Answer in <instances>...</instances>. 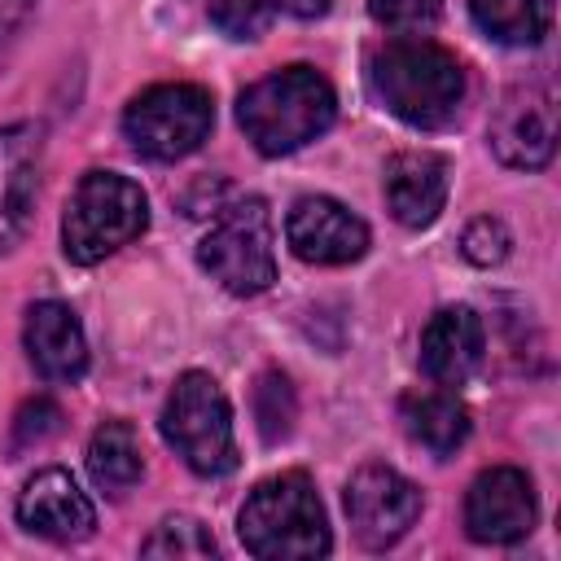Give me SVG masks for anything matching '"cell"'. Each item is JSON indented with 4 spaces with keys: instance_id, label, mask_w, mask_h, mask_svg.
Instances as JSON below:
<instances>
[{
    "instance_id": "8fae6325",
    "label": "cell",
    "mask_w": 561,
    "mask_h": 561,
    "mask_svg": "<svg viewBox=\"0 0 561 561\" xmlns=\"http://www.w3.org/2000/svg\"><path fill=\"white\" fill-rule=\"evenodd\" d=\"M535 526V486L522 469L495 465L469 482L465 530L473 543H517Z\"/></svg>"
},
{
    "instance_id": "277c9868",
    "label": "cell",
    "mask_w": 561,
    "mask_h": 561,
    "mask_svg": "<svg viewBox=\"0 0 561 561\" xmlns=\"http://www.w3.org/2000/svg\"><path fill=\"white\" fill-rule=\"evenodd\" d=\"M149 224V197L136 180L118 171H88L61 215V254L79 267L101 263L105 254L136 241Z\"/></svg>"
},
{
    "instance_id": "6da1fadb",
    "label": "cell",
    "mask_w": 561,
    "mask_h": 561,
    "mask_svg": "<svg viewBox=\"0 0 561 561\" xmlns=\"http://www.w3.org/2000/svg\"><path fill=\"white\" fill-rule=\"evenodd\" d=\"M368 88L399 123L434 131L456 118V110L465 101V70L434 39L399 35L373 53Z\"/></svg>"
},
{
    "instance_id": "4fadbf2b",
    "label": "cell",
    "mask_w": 561,
    "mask_h": 561,
    "mask_svg": "<svg viewBox=\"0 0 561 561\" xmlns=\"http://www.w3.org/2000/svg\"><path fill=\"white\" fill-rule=\"evenodd\" d=\"M486 355V329L473 307H443L421 329V373L434 386H465Z\"/></svg>"
},
{
    "instance_id": "8992f818",
    "label": "cell",
    "mask_w": 561,
    "mask_h": 561,
    "mask_svg": "<svg viewBox=\"0 0 561 561\" xmlns=\"http://www.w3.org/2000/svg\"><path fill=\"white\" fill-rule=\"evenodd\" d=\"M197 263L237 298H254L276 280L272 210L263 197H237L219 210L215 228L197 245Z\"/></svg>"
},
{
    "instance_id": "3957f363",
    "label": "cell",
    "mask_w": 561,
    "mask_h": 561,
    "mask_svg": "<svg viewBox=\"0 0 561 561\" xmlns=\"http://www.w3.org/2000/svg\"><path fill=\"white\" fill-rule=\"evenodd\" d=\"M237 535L259 561H311L333 548L324 504L302 469L259 482L241 504Z\"/></svg>"
},
{
    "instance_id": "ba28073f",
    "label": "cell",
    "mask_w": 561,
    "mask_h": 561,
    "mask_svg": "<svg viewBox=\"0 0 561 561\" xmlns=\"http://www.w3.org/2000/svg\"><path fill=\"white\" fill-rule=\"evenodd\" d=\"M491 149L504 167L539 171L557 153V96L548 83H517L491 114Z\"/></svg>"
},
{
    "instance_id": "484cf974",
    "label": "cell",
    "mask_w": 561,
    "mask_h": 561,
    "mask_svg": "<svg viewBox=\"0 0 561 561\" xmlns=\"http://www.w3.org/2000/svg\"><path fill=\"white\" fill-rule=\"evenodd\" d=\"M31 9H35V0H0V53L13 44V35L31 18Z\"/></svg>"
},
{
    "instance_id": "52a82bcc",
    "label": "cell",
    "mask_w": 561,
    "mask_h": 561,
    "mask_svg": "<svg viewBox=\"0 0 561 561\" xmlns=\"http://www.w3.org/2000/svg\"><path fill=\"white\" fill-rule=\"evenodd\" d=\"M210 127H215V101L197 83H153L123 114V136L149 162L188 158L193 149H202Z\"/></svg>"
},
{
    "instance_id": "ac0fdd59",
    "label": "cell",
    "mask_w": 561,
    "mask_h": 561,
    "mask_svg": "<svg viewBox=\"0 0 561 561\" xmlns=\"http://www.w3.org/2000/svg\"><path fill=\"white\" fill-rule=\"evenodd\" d=\"M88 473L101 491L110 495H123L140 482L145 473V451H140V438L127 421H105L92 443H88Z\"/></svg>"
},
{
    "instance_id": "5b68a950",
    "label": "cell",
    "mask_w": 561,
    "mask_h": 561,
    "mask_svg": "<svg viewBox=\"0 0 561 561\" xmlns=\"http://www.w3.org/2000/svg\"><path fill=\"white\" fill-rule=\"evenodd\" d=\"M162 438L197 478H224L237 469L232 403L210 373H184L162 403Z\"/></svg>"
},
{
    "instance_id": "d4e9b609",
    "label": "cell",
    "mask_w": 561,
    "mask_h": 561,
    "mask_svg": "<svg viewBox=\"0 0 561 561\" xmlns=\"http://www.w3.org/2000/svg\"><path fill=\"white\" fill-rule=\"evenodd\" d=\"M57 430H61V408H57L53 399H31V403L18 412V421H13V451L39 447V443L53 438Z\"/></svg>"
},
{
    "instance_id": "603a6c76",
    "label": "cell",
    "mask_w": 561,
    "mask_h": 561,
    "mask_svg": "<svg viewBox=\"0 0 561 561\" xmlns=\"http://www.w3.org/2000/svg\"><path fill=\"white\" fill-rule=\"evenodd\" d=\"M206 13L228 39H259L272 22V0H210Z\"/></svg>"
},
{
    "instance_id": "30bf717a",
    "label": "cell",
    "mask_w": 561,
    "mask_h": 561,
    "mask_svg": "<svg viewBox=\"0 0 561 561\" xmlns=\"http://www.w3.org/2000/svg\"><path fill=\"white\" fill-rule=\"evenodd\" d=\"M285 241L302 263L316 267H342L364 259L368 250V224L346 210L337 197H298L285 215Z\"/></svg>"
},
{
    "instance_id": "9a60e30c",
    "label": "cell",
    "mask_w": 561,
    "mask_h": 561,
    "mask_svg": "<svg viewBox=\"0 0 561 561\" xmlns=\"http://www.w3.org/2000/svg\"><path fill=\"white\" fill-rule=\"evenodd\" d=\"M22 342H26V355H31L35 373L44 381H79L88 373V337H83V324L57 298H44V302H35L26 311Z\"/></svg>"
},
{
    "instance_id": "9c48e42d",
    "label": "cell",
    "mask_w": 561,
    "mask_h": 561,
    "mask_svg": "<svg viewBox=\"0 0 561 561\" xmlns=\"http://www.w3.org/2000/svg\"><path fill=\"white\" fill-rule=\"evenodd\" d=\"M346 517L364 548L399 543L421 517V491L390 465H364L346 482Z\"/></svg>"
},
{
    "instance_id": "cb8c5ba5",
    "label": "cell",
    "mask_w": 561,
    "mask_h": 561,
    "mask_svg": "<svg viewBox=\"0 0 561 561\" xmlns=\"http://www.w3.org/2000/svg\"><path fill=\"white\" fill-rule=\"evenodd\" d=\"M508 245H513V237H508V228H504L495 215H478V219L465 228V237H460L465 259L478 263V267L504 263V259H508Z\"/></svg>"
},
{
    "instance_id": "44dd1931",
    "label": "cell",
    "mask_w": 561,
    "mask_h": 561,
    "mask_svg": "<svg viewBox=\"0 0 561 561\" xmlns=\"http://www.w3.org/2000/svg\"><path fill=\"white\" fill-rule=\"evenodd\" d=\"M294 416H298V399H294L289 377H285V373H263L259 386H254V421H259L263 443L289 438Z\"/></svg>"
},
{
    "instance_id": "e0dca14e",
    "label": "cell",
    "mask_w": 561,
    "mask_h": 561,
    "mask_svg": "<svg viewBox=\"0 0 561 561\" xmlns=\"http://www.w3.org/2000/svg\"><path fill=\"white\" fill-rule=\"evenodd\" d=\"M403 430L412 443H421L434 456H451L465 438H469V408L456 399V390L447 386H430V390H412L403 394Z\"/></svg>"
},
{
    "instance_id": "2e32d148",
    "label": "cell",
    "mask_w": 561,
    "mask_h": 561,
    "mask_svg": "<svg viewBox=\"0 0 561 561\" xmlns=\"http://www.w3.org/2000/svg\"><path fill=\"white\" fill-rule=\"evenodd\" d=\"M386 206L403 228H430L447 206V158L408 149L386 162Z\"/></svg>"
},
{
    "instance_id": "5bb4252c",
    "label": "cell",
    "mask_w": 561,
    "mask_h": 561,
    "mask_svg": "<svg viewBox=\"0 0 561 561\" xmlns=\"http://www.w3.org/2000/svg\"><path fill=\"white\" fill-rule=\"evenodd\" d=\"M39 127L9 123L0 127V254L26 232V219L35 210L39 193Z\"/></svg>"
},
{
    "instance_id": "4316f807",
    "label": "cell",
    "mask_w": 561,
    "mask_h": 561,
    "mask_svg": "<svg viewBox=\"0 0 561 561\" xmlns=\"http://www.w3.org/2000/svg\"><path fill=\"white\" fill-rule=\"evenodd\" d=\"M329 9V0H272V13H285V18H320Z\"/></svg>"
},
{
    "instance_id": "ffe728a7",
    "label": "cell",
    "mask_w": 561,
    "mask_h": 561,
    "mask_svg": "<svg viewBox=\"0 0 561 561\" xmlns=\"http://www.w3.org/2000/svg\"><path fill=\"white\" fill-rule=\"evenodd\" d=\"M140 557L153 561H197V557H215V539L197 517H162L153 526V535L140 543Z\"/></svg>"
},
{
    "instance_id": "7a4b0ae2",
    "label": "cell",
    "mask_w": 561,
    "mask_h": 561,
    "mask_svg": "<svg viewBox=\"0 0 561 561\" xmlns=\"http://www.w3.org/2000/svg\"><path fill=\"white\" fill-rule=\"evenodd\" d=\"M333 114H337V96L329 79L311 66L272 70L237 96V123L263 158H280L311 145L333 127Z\"/></svg>"
},
{
    "instance_id": "7c38bea8",
    "label": "cell",
    "mask_w": 561,
    "mask_h": 561,
    "mask_svg": "<svg viewBox=\"0 0 561 561\" xmlns=\"http://www.w3.org/2000/svg\"><path fill=\"white\" fill-rule=\"evenodd\" d=\"M18 522L31 535L57 539V543H79L96 530V508L88 500V491H79V482L66 469H39L26 478L22 495H18Z\"/></svg>"
},
{
    "instance_id": "d6986e66",
    "label": "cell",
    "mask_w": 561,
    "mask_h": 561,
    "mask_svg": "<svg viewBox=\"0 0 561 561\" xmlns=\"http://www.w3.org/2000/svg\"><path fill=\"white\" fill-rule=\"evenodd\" d=\"M469 13L486 39L508 48H530L552 26V0H469Z\"/></svg>"
},
{
    "instance_id": "7402d4cb",
    "label": "cell",
    "mask_w": 561,
    "mask_h": 561,
    "mask_svg": "<svg viewBox=\"0 0 561 561\" xmlns=\"http://www.w3.org/2000/svg\"><path fill=\"white\" fill-rule=\"evenodd\" d=\"M368 18L394 35H425L443 18V0H368Z\"/></svg>"
}]
</instances>
